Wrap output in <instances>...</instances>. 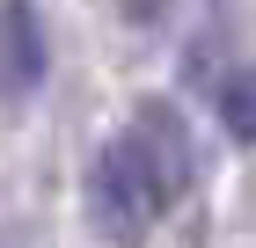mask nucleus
<instances>
[{
  "label": "nucleus",
  "mask_w": 256,
  "mask_h": 248,
  "mask_svg": "<svg viewBox=\"0 0 256 248\" xmlns=\"http://www.w3.org/2000/svg\"><path fill=\"white\" fill-rule=\"evenodd\" d=\"M146 219H161L154 205V183H146V168H139L132 139H102L96 168H88V227L102 234V241H132Z\"/></svg>",
  "instance_id": "f257e3e1"
},
{
  "label": "nucleus",
  "mask_w": 256,
  "mask_h": 248,
  "mask_svg": "<svg viewBox=\"0 0 256 248\" xmlns=\"http://www.w3.org/2000/svg\"><path fill=\"white\" fill-rule=\"evenodd\" d=\"M124 139H132L146 183H154V205L176 212L183 197H190V183H198V146H190L183 110H176V102H139V117L124 124Z\"/></svg>",
  "instance_id": "f03ea898"
},
{
  "label": "nucleus",
  "mask_w": 256,
  "mask_h": 248,
  "mask_svg": "<svg viewBox=\"0 0 256 248\" xmlns=\"http://www.w3.org/2000/svg\"><path fill=\"white\" fill-rule=\"evenodd\" d=\"M8 102H30L44 88V66H52V44H44L37 0H8Z\"/></svg>",
  "instance_id": "7ed1b4c3"
},
{
  "label": "nucleus",
  "mask_w": 256,
  "mask_h": 248,
  "mask_svg": "<svg viewBox=\"0 0 256 248\" xmlns=\"http://www.w3.org/2000/svg\"><path fill=\"white\" fill-rule=\"evenodd\" d=\"M212 102H220V124H227V139H234V146H256V66L220 73Z\"/></svg>",
  "instance_id": "20e7f679"
},
{
  "label": "nucleus",
  "mask_w": 256,
  "mask_h": 248,
  "mask_svg": "<svg viewBox=\"0 0 256 248\" xmlns=\"http://www.w3.org/2000/svg\"><path fill=\"white\" fill-rule=\"evenodd\" d=\"M124 15H132V22H154V15H161V0H124Z\"/></svg>",
  "instance_id": "39448f33"
}]
</instances>
